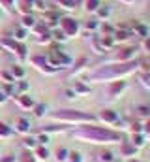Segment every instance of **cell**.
<instances>
[{"label": "cell", "instance_id": "cell-4", "mask_svg": "<svg viewBox=\"0 0 150 162\" xmlns=\"http://www.w3.org/2000/svg\"><path fill=\"white\" fill-rule=\"evenodd\" d=\"M96 4H98V0H88V10H96Z\"/></svg>", "mask_w": 150, "mask_h": 162}, {"label": "cell", "instance_id": "cell-1", "mask_svg": "<svg viewBox=\"0 0 150 162\" xmlns=\"http://www.w3.org/2000/svg\"><path fill=\"white\" fill-rule=\"evenodd\" d=\"M62 26H64V30L69 32V34H73L75 30H77V25H75L72 19H64V21H62Z\"/></svg>", "mask_w": 150, "mask_h": 162}, {"label": "cell", "instance_id": "cell-7", "mask_svg": "<svg viewBox=\"0 0 150 162\" xmlns=\"http://www.w3.org/2000/svg\"><path fill=\"white\" fill-rule=\"evenodd\" d=\"M64 155H66V151H58V160H64L66 159Z\"/></svg>", "mask_w": 150, "mask_h": 162}, {"label": "cell", "instance_id": "cell-9", "mask_svg": "<svg viewBox=\"0 0 150 162\" xmlns=\"http://www.w3.org/2000/svg\"><path fill=\"white\" fill-rule=\"evenodd\" d=\"M2 2H4V4H11V0H2Z\"/></svg>", "mask_w": 150, "mask_h": 162}, {"label": "cell", "instance_id": "cell-5", "mask_svg": "<svg viewBox=\"0 0 150 162\" xmlns=\"http://www.w3.org/2000/svg\"><path fill=\"white\" fill-rule=\"evenodd\" d=\"M21 104L23 106H32V100H30V98H21Z\"/></svg>", "mask_w": 150, "mask_h": 162}, {"label": "cell", "instance_id": "cell-3", "mask_svg": "<svg viewBox=\"0 0 150 162\" xmlns=\"http://www.w3.org/2000/svg\"><path fill=\"white\" fill-rule=\"evenodd\" d=\"M0 134L2 136H10V128H6V124H2V122H0Z\"/></svg>", "mask_w": 150, "mask_h": 162}, {"label": "cell", "instance_id": "cell-6", "mask_svg": "<svg viewBox=\"0 0 150 162\" xmlns=\"http://www.w3.org/2000/svg\"><path fill=\"white\" fill-rule=\"evenodd\" d=\"M38 155L41 156V159H47V151L45 149H38Z\"/></svg>", "mask_w": 150, "mask_h": 162}, {"label": "cell", "instance_id": "cell-8", "mask_svg": "<svg viewBox=\"0 0 150 162\" xmlns=\"http://www.w3.org/2000/svg\"><path fill=\"white\" fill-rule=\"evenodd\" d=\"M25 25H32V17H25Z\"/></svg>", "mask_w": 150, "mask_h": 162}, {"label": "cell", "instance_id": "cell-2", "mask_svg": "<svg viewBox=\"0 0 150 162\" xmlns=\"http://www.w3.org/2000/svg\"><path fill=\"white\" fill-rule=\"evenodd\" d=\"M19 130H21V132H26V130H28V122L26 121H19Z\"/></svg>", "mask_w": 150, "mask_h": 162}]
</instances>
